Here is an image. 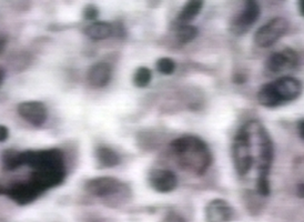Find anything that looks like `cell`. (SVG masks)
I'll use <instances>...</instances> for the list:
<instances>
[{
	"label": "cell",
	"mask_w": 304,
	"mask_h": 222,
	"mask_svg": "<svg viewBox=\"0 0 304 222\" xmlns=\"http://www.w3.org/2000/svg\"><path fill=\"white\" fill-rule=\"evenodd\" d=\"M273 84H275L276 90L282 102L297 100L302 93L301 81L297 78H293V77H281V78L276 80Z\"/></svg>",
	"instance_id": "obj_12"
},
{
	"label": "cell",
	"mask_w": 304,
	"mask_h": 222,
	"mask_svg": "<svg viewBox=\"0 0 304 222\" xmlns=\"http://www.w3.org/2000/svg\"><path fill=\"white\" fill-rule=\"evenodd\" d=\"M9 136V130L6 126L0 125V142H5Z\"/></svg>",
	"instance_id": "obj_28"
},
{
	"label": "cell",
	"mask_w": 304,
	"mask_h": 222,
	"mask_svg": "<svg viewBox=\"0 0 304 222\" xmlns=\"http://www.w3.org/2000/svg\"><path fill=\"white\" fill-rule=\"evenodd\" d=\"M149 182L156 191L168 194L178 186V178L174 172L166 169H156L149 174Z\"/></svg>",
	"instance_id": "obj_13"
},
{
	"label": "cell",
	"mask_w": 304,
	"mask_h": 222,
	"mask_svg": "<svg viewBox=\"0 0 304 222\" xmlns=\"http://www.w3.org/2000/svg\"><path fill=\"white\" fill-rule=\"evenodd\" d=\"M256 135L259 137V177H268L270 168H271L275 149H273L272 140L270 138L268 131L261 125L256 123Z\"/></svg>",
	"instance_id": "obj_5"
},
{
	"label": "cell",
	"mask_w": 304,
	"mask_h": 222,
	"mask_svg": "<svg viewBox=\"0 0 304 222\" xmlns=\"http://www.w3.org/2000/svg\"><path fill=\"white\" fill-rule=\"evenodd\" d=\"M205 222H231L234 219V209L223 199H213L204 209Z\"/></svg>",
	"instance_id": "obj_10"
},
{
	"label": "cell",
	"mask_w": 304,
	"mask_h": 222,
	"mask_svg": "<svg viewBox=\"0 0 304 222\" xmlns=\"http://www.w3.org/2000/svg\"><path fill=\"white\" fill-rule=\"evenodd\" d=\"M157 70L162 75H172L175 70V62L170 58H160L156 63Z\"/></svg>",
	"instance_id": "obj_23"
},
{
	"label": "cell",
	"mask_w": 304,
	"mask_h": 222,
	"mask_svg": "<svg viewBox=\"0 0 304 222\" xmlns=\"http://www.w3.org/2000/svg\"><path fill=\"white\" fill-rule=\"evenodd\" d=\"M297 195L299 198H304V182L299 183L297 186Z\"/></svg>",
	"instance_id": "obj_30"
},
{
	"label": "cell",
	"mask_w": 304,
	"mask_h": 222,
	"mask_svg": "<svg viewBox=\"0 0 304 222\" xmlns=\"http://www.w3.org/2000/svg\"><path fill=\"white\" fill-rule=\"evenodd\" d=\"M261 9L258 2L247 1L245 9L231 24V31L238 36L248 32L252 26L255 24V21L259 19Z\"/></svg>",
	"instance_id": "obj_7"
},
{
	"label": "cell",
	"mask_w": 304,
	"mask_h": 222,
	"mask_svg": "<svg viewBox=\"0 0 304 222\" xmlns=\"http://www.w3.org/2000/svg\"><path fill=\"white\" fill-rule=\"evenodd\" d=\"M41 194L42 191L38 189L31 181L15 183L6 190L7 197L14 200L19 206H26L35 201Z\"/></svg>",
	"instance_id": "obj_8"
},
{
	"label": "cell",
	"mask_w": 304,
	"mask_h": 222,
	"mask_svg": "<svg viewBox=\"0 0 304 222\" xmlns=\"http://www.w3.org/2000/svg\"><path fill=\"white\" fill-rule=\"evenodd\" d=\"M112 76V68L107 62H97L89 68L87 80L92 87L102 88L107 86Z\"/></svg>",
	"instance_id": "obj_14"
},
{
	"label": "cell",
	"mask_w": 304,
	"mask_h": 222,
	"mask_svg": "<svg viewBox=\"0 0 304 222\" xmlns=\"http://www.w3.org/2000/svg\"><path fill=\"white\" fill-rule=\"evenodd\" d=\"M7 37L5 35H1L0 33V56L3 54V51H5V48L7 46Z\"/></svg>",
	"instance_id": "obj_29"
},
{
	"label": "cell",
	"mask_w": 304,
	"mask_h": 222,
	"mask_svg": "<svg viewBox=\"0 0 304 222\" xmlns=\"http://www.w3.org/2000/svg\"><path fill=\"white\" fill-rule=\"evenodd\" d=\"M151 78H152L151 70H150L149 68H147V67H140L135 72L134 83H135L136 87L144 88L150 83Z\"/></svg>",
	"instance_id": "obj_22"
},
{
	"label": "cell",
	"mask_w": 304,
	"mask_h": 222,
	"mask_svg": "<svg viewBox=\"0 0 304 222\" xmlns=\"http://www.w3.org/2000/svg\"><path fill=\"white\" fill-rule=\"evenodd\" d=\"M99 16V10L95 5H88L83 9V18L85 20H96Z\"/></svg>",
	"instance_id": "obj_25"
},
{
	"label": "cell",
	"mask_w": 304,
	"mask_h": 222,
	"mask_svg": "<svg viewBox=\"0 0 304 222\" xmlns=\"http://www.w3.org/2000/svg\"><path fill=\"white\" fill-rule=\"evenodd\" d=\"M96 158L105 168H113L120 164V157L113 149L109 147H99L96 150Z\"/></svg>",
	"instance_id": "obj_19"
},
{
	"label": "cell",
	"mask_w": 304,
	"mask_h": 222,
	"mask_svg": "<svg viewBox=\"0 0 304 222\" xmlns=\"http://www.w3.org/2000/svg\"><path fill=\"white\" fill-rule=\"evenodd\" d=\"M5 77H6V71H5V69H3V68L0 67V86H1L3 80H5Z\"/></svg>",
	"instance_id": "obj_32"
},
{
	"label": "cell",
	"mask_w": 304,
	"mask_h": 222,
	"mask_svg": "<svg viewBox=\"0 0 304 222\" xmlns=\"http://www.w3.org/2000/svg\"><path fill=\"white\" fill-rule=\"evenodd\" d=\"M258 101L261 106L265 107V108H276V107L283 104L279 95H277L273 83H265L264 86L261 87L258 92Z\"/></svg>",
	"instance_id": "obj_15"
},
{
	"label": "cell",
	"mask_w": 304,
	"mask_h": 222,
	"mask_svg": "<svg viewBox=\"0 0 304 222\" xmlns=\"http://www.w3.org/2000/svg\"><path fill=\"white\" fill-rule=\"evenodd\" d=\"M165 222H187L185 218L181 215H179L178 212L175 211H170L168 215L166 216Z\"/></svg>",
	"instance_id": "obj_27"
},
{
	"label": "cell",
	"mask_w": 304,
	"mask_h": 222,
	"mask_svg": "<svg viewBox=\"0 0 304 222\" xmlns=\"http://www.w3.org/2000/svg\"><path fill=\"white\" fill-rule=\"evenodd\" d=\"M1 161L3 168L8 171H12V170L18 169L19 166L25 165L24 152L14 150V149H6L1 153Z\"/></svg>",
	"instance_id": "obj_17"
},
{
	"label": "cell",
	"mask_w": 304,
	"mask_h": 222,
	"mask_svg": "<svg viewBox=\"0 0 304 222\" xmlns=\"http://www.w3.org/2000/svg\"><path fill=\"white\" fill-rule=\"evenodd\" d=\"M283 53L285 54L286 58H288L289 65H290L291 68H293V67H295V66L298 65V60H299L298 54L295 53V51H294L293 49H291V48H285V49L283 50Z\"/></svg>",
	"instance_id": "obj_26"
},
{
	"label": "cell",
	"mask_w": 304,
	"mask_h": 222,
	"mask_svg": "<svg viewBox=\"0 0 304 222\" xmlns=\"http://www.w3.org/2000/svg\"><path fill=\"white\" fill-rule=\"evenodd\" d=\"M288 27L289 24L284 18H273L258 29L254 35V42L261 48H269L285 35Z\"/></svg>",
	"instance_id": "obj_4"
},
{
	"label": "cell",
	"mask_w": 304,
	"mask_h": 222,
	"mask_svg": "<svg viewBox=\"0 0 304 222\" xmlns=\"http://www.w3.org/2000/svg\"><path fill=\"white\" fill-rule=\"evenodd\" d=\"M256 190H258L260 195H262V197H268V195L270 194V192H271L268 177H258Z\"/></svg>",
	"instance_id": "obj_24"
},
{
	"label": "cell",
	"mask_w": 304,
	"mask_h": 222,
	"mask_svg": "<svg viewBox=\"0 0 304 222\" xmlns=\"http://www.w3.org/2000/svg\"><path fill=\"white\" fill-rule=\"evenodd\" d=\"M203 7V1H196V0H192L189 1L187 5L182 8L178 16V24L179 25H188V23L193 20L196 16L200 14L201 9Z\"/></svg>",
	"instance_id": "obj_18"
},
{
	"label": "cell",
	"mask_w": 304,
	"mask_h": 222,
	"mask_svg": "<svg viewBox=\"0 0 304 222\" xmlns=\"http://www.w3.org/2000/svg\"><path fill=\"white\" fill-rule=\"evenodd\" d=\"M113 32V27L107 21H95L84 29V33L92 40H104L109 38Z\"/></svg>",
	"instance_id": "obj_16"
},
{
	"label": "cell",
	"mask_w": 304,
	"mask_h": 222,
	"mask_svg": "<svg viewBox=\"0 0 304 222\" xmlns=\"http://www.w3.org/2000/svg\"><path fill=\"white\" fill-rule=\"evenodd\" d=\"M265 66H267L268 69L273 72V74H277V72L284 70L288 66L290 67L288 58H286V56L283 51H282V53H275L270 56L267 59Z\"/></svg>",
	"instance_id": "obj_20"
},
{
	"label": "cell",
	"mask_w": 304,
	"mask_h": 222,
	"mask_svg": "<svg viewBox=\"0 0 304 222\" xmlns=\"http://www.w3.org/2000/svg\"><path fill=\"white\" fill-rule=\"evenodd\" d=\"M300 11H301L302 16H304V1H301V5H300Z\"/></svg>",
	"instance_id": "obj_33"
},
{
	"label": "cell",
	"mask_w": 304,
	"mask_h": 222,
	"mask_svg": "<svg viewBox=\"0 0 304 222\" xmlns=\"http://www.w3.org/2000/svg\"><path fill=\"white\" fill-rule=\"evenodd\" d=\"M66 169L44 170V171H33L29 181H31L38 189L45 192L58 186L65 180Z\"/></svg>",
	"instance_id": "obj_11"
},
{
	"label": "cell",
	"mask_w": 304,
	"mask_h": 222,
	"mask_svg": "<svg viewBox=\"0 0 304 222\" xmlns=\"http://www.w3.org/2000/svg\"><path fill=\"white\" fill-rule=\"evenodd\" d=\"M6 188H3L2 186H0V194H6Z\"/></svg>",
	"instance_id": "obj_34"
},
{
	"label": "cell",
	"mask_w": 304,
	"mask_h": 222,
	"mask_svg": "<svg viewBox=\"0 0 304 222\" xmlns=\"http://www.w3.org/2000/svg\"><path fill=\"white\" fill-rule=\"evenodd\" d=\"M298 129H299V135L301 138L304 140V119L300 120L298 123Z\"/></svg>",
	"instance_id": "obj_31"
},
{
	"label": "cell",
	"mask_w": 304,
	"mask_h": 222,
	"mask_svg": "<svg viewBox=\"0 0 304 222\" xmlns=\"http://www.w3.org/2000/svg\"><path fill=\"white\" fill-rule=\"evenodd\" d=\"M19 116L33 127H42L48 117V110L41 101H24L17 106Z\"/></svg>",
	"instance_id": "obj_6"
},
{
	"label": "cell",
	"mask_w": 304,
	"mask_h": 222,
	"mask_svg": "<svg viewBox=\"0 0 304 222\" xmlns=\"http://www.w3.org/2000/svg\"><path fill=\"white\" fill-rule=\"evenodd\" d=\"M232 157L237 172L240 176H246L253 165V156L251 153V132L248 125L241 128L234 137Z\"/></svg>",
	"instance_id": "obj_2"
},
{
	"label": "cell",
	"mask_w": 304,
	"mask_h": 222,
	"mask_svg": "<svg viewBox=\"0 0 304 222\" xmlns=\"http://www.w3.org/2000/svg\"><path fill=\"white\" fill-rule=\"evenodd\" d=\"M198 36V29L192 25H179L177 29V38L180 42L187 44Z\"/></svg>",
	"instance_id": "obj_21"
},
{
	"label": "cell",
	"mask_w": 304,
	"mask_h": 222,
	"mask_svg": "<svg viewBox=\"0 0 304 222\" xmlns=\"http://www.w3.org/2000/svg\"><path fill=\"white\" fill-rule=\"evenodd\" d=\"M25 165L31 166L33 171L65 169L63 153L60 149H44V150H27L24 152Z\"/></svg>",
	"instance_id": "obj_3"
},
{
	"label": "cell",
	"mask_w": 304,
	"mask_h": 222,
	"mask_svg": "<svg viewBox=\"0 0 304 222\" xmlns=\"http://www.w3.org/2000/svg\"><path fill=\"white\" fill-rule=\"evenodd\" d=\"M121 182L113 177H98L85 183V190L98 198H107L119 191Z\"/></svg>",
	"instance_id": "obj_9"
},
{
	"label": "cell",
	"mask_w": 304,
	"mask_h": 222,
	"mask_svg": "<svg viewBox=\"0 0 304 222\" xmlns=\"http://www.w3.org/2000/svg\"><path fill=\"white\" fill-rule=\"evenodd\" d=\"M171 150L180 158V166L196 174H203L212 162V155L202 139L182 136L170 143Z\"/></svg>",
	"instance_id": "obj_1"
}]
</instances>
